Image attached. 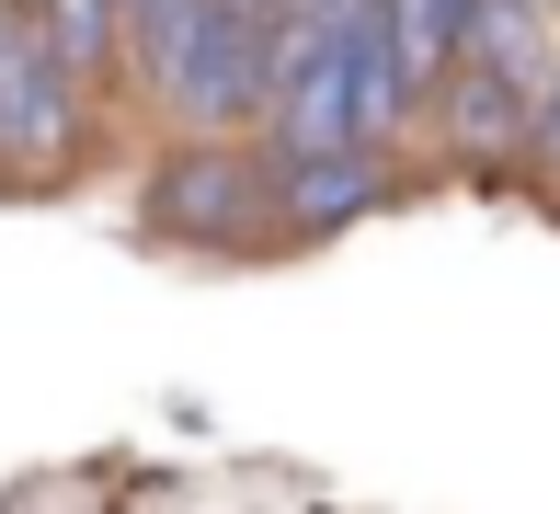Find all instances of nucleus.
<instances>
[{"mask_svg":"<svg viewBox=\"0 0 560 514\" xmlns=\"http://www.w3.org/2000/svg\"><path fill=\"white\" fill-rule=\"evenodd\" d=\"M138 229L172 252H287V195H275V149L241 126H172V149L138 184Z\"/></svg>","mask_w":560,"mask_h":514,"instance_id":"1","label":"nucleus"},{"mask_svg":"<svg viewBox=\"0 0 560 514\" xmlns=\"http://www.w3.org/2000/svg\"><path fill=\"white\" fill-rule=\"evenodd\" d=\"M81 138H92V81L58 58L35 0H0V184H23V195L69 184Z\"/></svg>","mask_w":560,"mask_h":514,"instance_id":"2","label":"nucleus"},{"mask_svg":"<svg viewBox=\"0 0 560 514\" xmlns=\"http://www.w3.org/2000/svg\"><path fill=\"white\" fill-rule=\"evenodd\" d=\"M526 115H538V92L503 81V69H480V58H446V81L423 92V138H435L469 184L526 172Z\"/></svg>","mask_w":560,"mask_h":514,"instance_id":"3","label":"nucleus"},{"mask_svg":"<svg viewBox=\"0 0 560 514\" xmlns=\"http://www.w3.org/2000/svg\"><path fill=\"white\" fill-rule=\"evenodd\" d=\"M275 195H287V241H343L400 195V172L389 149H332V161H275Z\"/></svg>","mask_w":560,"mask_h":514,"instance_id":"4","label":"nucleus"},{"mask_svg":"<svg viewBox=\"0 0 560 514\" xmlns=\"http://www.w3.org/2000/svg\"><path fill=\"white\" fill-rule=\"evenodd\" d=\"M457 58H480V69H503V81L538 92L549 69H560V12H549V0H469Z\"/></svg>","mask_w":560,"mask_h":514,"instance_id":"5","label":"nucleus"},{"mask_svg":"<svg viewBox=\"0 0 560 514\" xmlns=\"http://www.w3.org/2000/svg\"><path fill=\"white\" fill-rule=\"evenodd\" d=\"M389 12H400V69H412V92H435L457 35H469V0H389Z\"/></svg>","mask_w":560,"mask_h":514,"instance_id":"6","label":"nucleus"},{"mask_svg":"<svg viewBox=\"0 0 560 514\" xmlns=\"http://www.w3.org/2000/svg\"><path fill=\"white\" fill-rule=\"evenodd\" d=\"M526 172H538V184L560 195V69L538 81V115H526Z\"/></svg>","mask_w":560,"mask_h":514,"instance_id":"7","label":"nucleus"},{"mask_svg":"<svg viewBox=\"0 0 560 514\" xmlns=\"http://www.w3.org/2000/svg\"><path fill=\"white\" fill-rule=\"evenodd\" d=\"M287 12H320V0H287Z\"/></svg>","mask_w":560,"mask_h":514,"instance_id":"8","label":"nucleus"}]
</instances>
